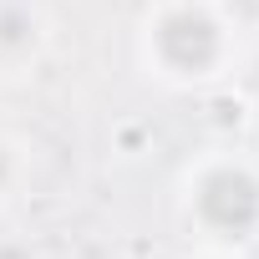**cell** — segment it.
<instances>
[{
	"instance_id": "6da1fadb",
	"label": "cell",
	"mask_w": 259,
	"mask_h": 259,
	"mask_svg": "<svg viewBox=\"0 0 259 259\" xmlns=\"http://www.w3.org/2000/svg\"><path fill=\"white\" fill-rule=\"evenodd\" d=\"M203 219L219 224V229H229V234L249 229L259 219V188H254V178H244V173H213L203 183Z\"/></svg>"
},
{
	"instance_id": "7a4b0ae2",
	"label": "cell",
	"mask_w": 259,
	"mask_h": 259,
	"mask_svg": "<svg viewBox=\"0 0 259 259\" xmlns=\"http://www.w3.org/2000/svg\"><path fill=\"white\" fill-rule=\"evenodd\" d=\"M213 51H219V36H213V26H208L203 16L183 11V16H173V21L163 26V56H168L173 66L198 71V66L213 61Z\"/></svg>"
}]
</instances>
